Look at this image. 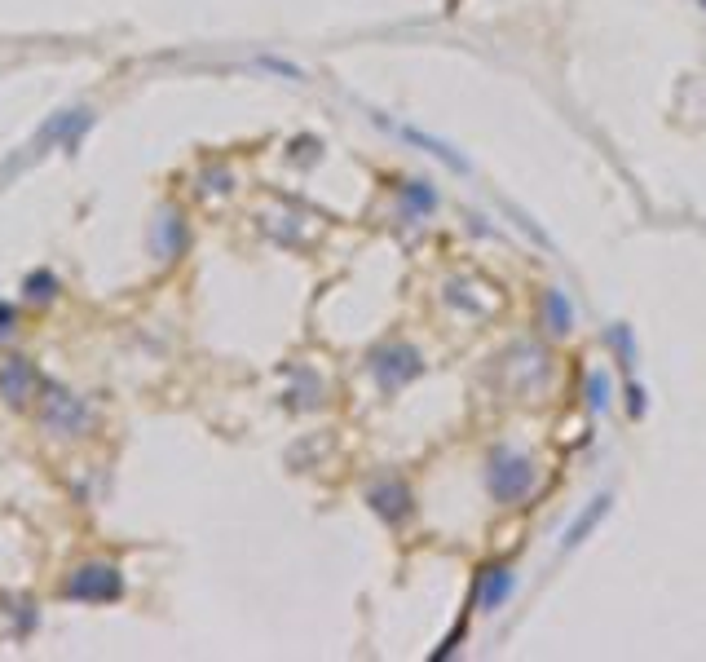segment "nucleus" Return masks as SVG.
<instances>
[{
	"instance_id": "ddd939ff",
	"label": "nucleus",
	"mask_w": 706,
	"mask_h": 662,
	"mask_svg": "<svg viewBox=\"0 0 706 662\" xmlns=\"http://www.w3.org/2000/svg\"><path fill=\"white\" fill-rule=\"evenodd\" d=\"M627 411H631V420H640V415L649 411V398H645V384H636L631 380L627 384Z\"/></svg>"
},
{
	"instance_id": "f03ea898",
	"label": "nucleus",
	"mask_w": 706,
	"mask_h": 662,
	"mask_svg": "<svg viewBox=\"0 0 706 662\" xmlns=\"http://www.w3.org/2000/svg\"><path fill=\"white\" fill-rule=\"evenodd\" d=\"M473 596H477V610L481 614H499L512 596H517V565H508V561L481 565L477 583H473Z\"/></svg>"
},
{
	"instance_id": "f8f14e48",
	"label": "nucleus",
	"mask_w": 706,
	"mask_h": 662,
	"mask_svg": "<svg viewBox=\"0 0 706 662\" xmlns=\"http://www.w3.org/2000/svg\"><path fill=\"white\" fill-rule=\"evenodd\" d=\"M27 384H31V371L23 367V362H9V371H5V389L14 393V402H23V393H27Z\"/></svg>"
},
{
	"instance_id": "20e7f679",
	"label": "nucleus",
	"mask_w": 706,
	"mask_h": 662,
	"mask_svg": "<svg viewBox=\"0 0 706 662\" xmlns=\"http://www.w3.org/2000/svg\"><path fill=\"white\" fill-rule=\"evenodd\" d=\"M71 596H80V601H115L120 596V574L111 565H84L71 579Z\"/></svg>"
},
{
	"instance_id": "4468645a",
	"label": "nucleus",
	"mask_w": 706,
	"mask_h": 662,
	"mask_svg": "<svg viewBox=\"0 0 706 662\" xmlns=\"http://www.w3.org/2000/svg\"><path fill=\"white\" fill-rule=\"evenodd\" d=\"M702 9H706V0H702Z\"/></svg>"
},
{
	"instance_id": "6e6552de",
	"label": "nucleus",
	"mask_w": 706,
	"mask_h": 662,
	"mask_svg": "<svg viewBox=\"0 0 706 662\" xmlns=\"http://www.w3.org/2000/svg\"><path fill=\"white\" fill-rule=\"evenodd\" d=\"M402 137L406 142H415V146H424L433 159H442L446 168H455V173H468V159L455 151V146H446V142H437V137H429V133H420V128H402Z\"/></svg>"
},
{
	"instance_id": "f257e3e1",
	"label": "nucleus",
	"mask_w": 706,
	"mask_h": 662,
	"mask_svg": "<svg viewBox=\"0 0 706 662\" xmlns=\"http://www.w3.org/2000/svg\"><path fill=\"white\" fill-rule=\"evenodd\" d=\"M486 490L495 504L517 508L534 499V490H539V468H534L530 455L512 451V446H495L486 459Z\"/></svg>"
},
{
	"instance_id": "9d476101",
	"label": "nucleus",
	"mask_w": 706,
	"mask_h": 662,
	"mask_svg": "<svg viewBox=\"0 0 706 662\" xmlns=\"http://www.w3.org/2000/svg\"><path fill=\"white\" fill-rule=\"evenodd\" d=\"M402 195H406V204H411V217H429V212L437 208V190L429 186V181H406Z\"/></svg>"
},
{
	"instance_id": "1a4fd4ad",
	"label": "nucleus",
	"mask_w": 706,
	"mask_h": 662,
	"mask_svg": "<svg viewBox=\"0 0 706 662\" xmlns=\"http://www.w3.org/2000/svg\"><path fill=\"white\" fill-rule=\"evenodd\" d=\"M583 389H587V402H592V411L596 415H605L609 411V402H614V380H609V371H587V380H583Z\"/></svg>"
},
{
	"instance_id": "423d86ee",
	"label": "nucleus",
	"mask_w": 706,
	"mask_h": 662,
	"mask_svg": "<svg viewBox=\"0 0 706 662\" xmlns=\"http://www.w3.org/2000/svg\"><path fill=\"white\" fill-rule=\"evenodd\" d=\"M543 327H548L552 336H570L574 331V305H570V296H565V287H548V292H543Z\"/></svg>"
},
{
	"instance_id": "0eeeda50",
	"label": "nucleus",
	"mask_w": 706,
	"mask_h": 662,
	"mask_svg": "<svg viewBox=\"0 0 706 662\" xmlns=\"http://www.w3.org/2000/svg\"><path fill=\"white\" fill-rule=\"evenodd\" d=\"M371 508H376L384 521H402L406 512H411V490L402 482H380L371 490Z\"/></svg>"
},
{
	"instance_id": "39448f33",
	"label": "nucleus",
	"mask_w": 706,
	"mask_h": 662,
	"mask_svg": "<svg viewBox=\"0 0 706 662\" xmlns=\"http://www.w3.org/2000/svg\"><path fill=\"white\" fill-rule=\"evenodd\" d=\"M609 508H614V495H596L592 504H587L579 517L570 521V530H565V539H561V552H574V548H583L587 539L596 535V526L609 517Z\"/></svg>"
},
{
	"instance_id": "7ed1b4c3",
	"label": "nucleus",
	"mask_w": 706,
	"mask_h": 662,
	"mask_svg": "<svg viewBox=\"0 0 706 662\" xmlns=\"http://www.w3.org/2000/svg\"><path fill=\"white\" fill-rule=\"evenodd\" d=\"M371 371H376V380L384 384V389H402L406 380L420 376L424 362L411 345H384V349L371 354Z\"/></svg>"
},
{
	"instance_id": "9b49d317",
	"label": "nucleus",
	"mask_w": 706,
	"mask_h": 662,
	"mask_svg": "<svg viewBox=\"0 0 706 662\" xmlns=\"http://www.w3.org/2000/svg\"><path fill=\"white\" fill-rule=\"evenodd\" d=\"M609 345H614V354L623 358V367H636V340H631V327L627 323H609Z\"/></svg>"
}]
</instances>
